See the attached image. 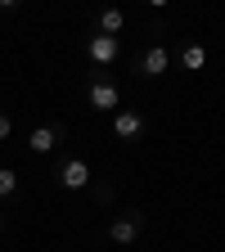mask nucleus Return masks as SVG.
Listing matches in <instances>:
<instances>
[{"instance_id":"obj_1","label":"nucleus","mask_w":225,"mask_h":252,"mask_svg":"<svg viewBox=\"0 0 225 252\" xmlns=\"http://www.w3.org/2000/svg\"><path fill=\"white\" fill-rule=\"evenodd\" d=\"M59 180H63V189H86L90 185V167L81 158H68V162L59 167Z\"/></svg>"},{"instance_id":"obj_2","label":"nucleus","mask_w":225,"mask_h":252,"mask_svg":"<svg viewBox=\"0 0 225 252\" xmlns=\"http://www.w3.org/2000/svg\"><path fill=\"white\" fill-rule=\"evenodd\" d=\"M167 68H171V50H162V45L144 50V59H140V72H144V77H162Z\"/></svg>"},{"instance_id":"obj_3","label":"nucleus","mask_w":225,"mask_h":252,"mask_svg":"<svg viewBox=\"0 0 225 252\" xmlns=\"http://www.w3.org/2000/svg\"><path fill=\"white\" fill-rule=\"evenodd\" d=\"M117 99H122V94H117V86H108V81H95V86H90V108L113 113V108H117Z\"/></svg>"},{"instance_id":"obj_4","label":"nucleus","mask_w":225,"mask_h":252,"mask_svg":"<svg viewBox=\"0 0 225 252\" xmlns=\"http://www.w3.org/2000/svg\"><path fill=\"white\" fill-rule=\"evenodd\" d=\"M140 225H144V220H140V216H117V220H113V225H108V239H113V243H135V234H140Z\"/></svg>"},{"instance_id":"obj_5","label":"nucleus","mask_w":225,"mask_h":252,"mask_svg":"<svg viewBox=\"0 0 225 252\" xmlns=\"http://www.w3.org/2000/svg\"><path fill=\"white\" fill-rule=\"evenodd\" d=\"M113 131H117V140H135L144 131V117L140 113H117L113 117Z\"/></svg>"},{"instance_id":"obj_6","label":"nucleus","mask_w":225,"mask_h":252,"mask_svg":"<svg viewBox=\"0 0 225 252\" xmlns=\"http://www.w3.org/2000/svg\"><path fill=\"white\" fill-rule=\"evenodd\" d=\"M117 50H122L117 36H90V59H95V63H113Z\"/></svg>"},{"instance_id":"obj_7","label":"nucleus","mask_w":225,"mask_h":252,"mask_svg":"<svg viewBox=\"0 0 225 252\" xmlns=\"http://www.w3.org/2000/svg\"><path fill=\"white\" fill-rule=\"evenodd\" d=\"M27 144H32V153H50V149L59 144V126H36Z\"/></svg>"},{"instance_id":"obj_8","label":"nucleus","mask_w":225,"mask_h":252,"mask_svg":"<svg viewBox=\"0 0 225 252\" xmlns=\"http://www.w3.org/2000/svg\"><path fill=\"white\" fill-rule=\"evenodd\" d=\"M122 27H126V14L122 9H104L99 14V32H104V36H117Z\"/></svg>"},{"instance_id":"obj_9","label":"nucleus","mask_w":225,"mask_h":252,"mask_svg":"<svg viewBox=\"0 0 225 252\" xmlns=\"http://www.w3.org/2000/svg\"><path fill=\"white\" fill-rule=\"evenodd\" d=\"M180 63H185L189 72H198L203 63H207V50H203V45H185V50H180Z\"/></svg>"},{"instance_id":"obj_10","label":"nucleus","mask_w":225,"mask_h":252,"mask_svg":"<svg viewBox=\"0 0 225 252\" xmlns=\"http://www.w3.org/2000/svg\"><path fill=\"white\" fill-rule=\"evenodd\" d=\"M9 194H18V176L9 167H0V198H9Z\"/></svg>"},{"instance_id":"obj_11","label":"nucleus","mask_w":225,"mask_h":252,"mask_svg":"<svg viewBox=\"0 0 225 252\" xmlns=\"http://www.w3.org/2000/svg\"><path fill=\"white\" fill-rule=\"evenodd\" d=\"M14 135V122H9V113H0V144H5Z\"/></svg>"}]
</instances>
